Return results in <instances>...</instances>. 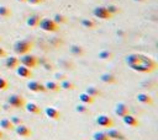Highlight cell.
Returning <instances> with one entry per match:
<instances>
[{"mask_svg":"<svg viewBox=\"0 0 158 140\" xmlns=\"http://www.w3.org/2000/svg\"><path fill=\"white\" fill-rule=\"evenodd\" d=\"M55 79L62 81V80H65V79H67V75H65L64 73H56V74H55Z\"/></svg>","mask_w":158,"mask_h":140,"instance_id":"obj_33","label":"cell"},{"mask_svg":"<svg viewBox=\"0 0 158 140\" xmlns=\"http://www.w3.org/2000/svg\"><path fill=\"white\" fill-rule=\"evenodd\" d=\"M112 57H114V53L110 52V50H101L99 53V58L101 60H110L112 59Z\"/></svg>","mask_w":158,"mask_h":140,"instance_id":"obj_26","label":"cell"},{"mask_svg":"<svg viewBox=\"0 0 158 140\" xmlns=\"http://www.w3.org/2000/svg\"><path fill=\"white\" fill-rule=\"evenodd\" d=\"M81 23H82V26H83V27L89 28V30H93V28H95V27H96V23H95V21L90 20V19H83V20L81 21Z\"/></svg>","mask_w":158,"mask_h":140,"instance_id":"obj_24","label":"cell"},{"mask_svg":"<svg viewBox=\"0 0 158 140\" xmlns=\"http://www.w3.org/2000/svg\"><path fill=\"white\" fill-rule=\"evenodd\" d=\"M0 42H2V36H0Z\"/></svg>","mask_w":158,"mask_h":140,"instance_id":"obj_41","label":"cell"},{"mask_svg":"<svg viewBox=\"0 0 158 140\" xmlns=\"http://www.w3.org/2000/svg\"><path fill=\"white\" fill-rule=\"evenodd\" d=\"M115 114L122 118L124 116L128 114V107H127L125 103H117V105H116V108H115Z\"/></svg>","mask_w":158,"mask_h":140,"instance_id":"obj_11","label":"cell"},{"mask_svg":"<svg viewBox=\"0 0 158 140\" xmlns=\"http://www.w3.org/2000/svg\"><path fill=\"white\" fill-rule=\"evenodd\" d=\"M8 103L14 108H22L25 106V100L20 95H11L8 98Z\"/></svg>","mask_w":158,"mask_h":140,"instance_id":"obj_4","label":"cell"},{"mask_svg":"<svg viewBox=\"0 0 158 140\" xmlns=\"http://www.w3.org/2000/svg\"><path fill=\"white\" fill-rule=\"evenodd\" d=\"M85 92H87L88 95H90L91 97H94V98L101 95V91L99 90L98 87H95V86H88L87 90H85Z\"/></svg>","mask_w":158,"mask_h":140,"instance_id":"obj_23","label":"cell"},{"mask_svg":"<svg viewBox=\"0 0 158 140\" xmlns=\"http://www.w3.org/2000/svg\"><path fill=\"white\" fill-rule=\"evenodd\" d=\"M16 74L20 76V78H24V79H30L32 78V71L30 68L25 67V65H17L16 67Z\"/></svg>","mask_w":158,"mask_h":140,"instance_id":"obj_7","label":"cell"},{"mask_svg":"<svg viewBox=\"0 0 158 140\" xmlns=\"http://www.w3.org/2000/svg\"><path fill=\"white\" fill-rule=\"evenodd\" d=\"M100 80L105 84H115L116 82V76L112 75V74H109V73H105L100 76Z\"/></svg>","mask_w":158,"mask_h":140,"instance_id":"obj_17","label":"cell"},{"mask_svg":"<svg viewBox=\"0 0 158 140\" xmlns=\"http://www.w3.org/2000/svg\"><path fill=\"white\" fill-rule=\"evenodd\" d=\"M17 1H20V3H26V0H17Z\"/></svg>","mask_w":158,"mask_h":140,"instance_id":"obj_39","label":"cell"},{"mask_svg":"<svg viewBox=\"0 0 158 140\" xmlns=\"http://www.w3.org/2000/svg\"><path fill=\"white\" fill-rule=\"evenodd\" d=\"M135 1H137V3H146V0H135Z\"/></svg>","mask_w":158,"mask_h":140,"instance_id":"obj_38","label":"cell"},{"mask_svg":"<svg viewBox=\"0 0 158 140\" xmlns=\"http://www.w3.org/2000/svg\"><path fill=\"white\" fill-rule=\"evenodd\" d=\"M122 121H124V123H125L126 125H128V127H132V128H136V127L138 125V121H137L134 116H131L130 113L122 117Z\"/></svg>","mask_w":158,"mask_h":140,"instance_id":"obj_12","label":"cell"},{"mask_svg":"<svg viewBox=\"0 0 158 140\" xmlns=\"http://www.w3.org/2000/svg\"><path fill=\"white\" fill-rule=\"evenodd\" d=\"M96 123H98L100 127H103V128H110V127L114 125V121H112L110 117L105 116V114H101V116H99V117L96 118Z\"/></svg>","mask_w":158,"mask_h":140,"instance_id":"obj_8","label":"cell"},{"mask_svg":"<svg viewBox=\"0 0 158 140\" xmlns=\"http://www.w3.org/2000/svg\"><path fill=\"white\" fill-rule=\"evenodd\" d=\"M71 53L77 57H82L84 54V49H83V47L78 46V44H73V46H71Z\"/></svg>","mask_w":158,"mask_h":140,"instance_id":"obj_22","label":"cell"},{"mask_svg":"<svg viewBox=\"0 0 158 140\" xmlns=\"http://www.w3.org/2000/svg\"><path fill=\"white\" fill-rule=\"evenodd\" d=\"M116 34H117V36H120V37H124V36H125V32H124L122 30H118V31L116 32Z\"/></svg>","mask_w":158,"mask_h":140,"instance_id":"obj_37","label":"cell"},{"mask_svg":"<svg viewBox=\"0 0 158 140\" xmlns=\"http://www.w3.org/2000/svg\"><path fill=\"white\" fill-rule=\"evenodd\" d=\"M15 132L17 133V135H20V136H24V138H27V136H30L31 135V130H30V128L29 127H26L24 123L22 124H19V125H15Z\"/></svg>","mask_w":158,"mask_h":140,"instance_id":"obj_9","label":"cell"},{"mask_svg":"<svg viewBox=\"0 0 158 140\" xmlns=\"http://www.w3.org/2000/svg\"><path fill=\"white\" fill-rule=\"evenodd\" d=\"M20 64L17 57H8L5 60V67L8 69H16V67Z\"/></svg>","mask_w":158,"mask_h":140,"instance_id":"obj_13","label":"cell"},{"mask_svg":"<svg viewBox=\"0 0 158 140\" xmlns=\"http://www.w3.org/2000/svg\"><path fill=\"white\" fill-rule=\"evenodd\" d=\"M52 20H53L57 25H61V23H65V22H67V17H65L64 15H62V14H56Z\"/></svg>","mask_w":158,"mask_h":140,"instance_id":"obj_28","label":"cell"},{"mask_svg":"<svg viewBox=\"0 0 158 140\" xmlns=\"http://www.w3.org/2000/svg\"><path fill=\"white\" fill-rule=\"evenodd\" d=\"M33 47V43L30 42V41H26V40H22V41H17L15 44H14V52L19 55H24V54H27L31 52V49Z\"/></svg>","mask_w":158,"mask_h":140,"instance_id":"obj_1","label":"cell"},{"mask_svg":"<svg viewBox=\"0 0 158 140\" xmlns=\"http://www.w3.org/2000/svg\"><path fill=\"white\" fill-rule=\"evenodd\" d=\"M4 57H6V52L4 48L0 47V58H4Z\"/></svg>","mask_w":158,"mask_h":140,"instance_id":"obj_36","label":"cell"},{"mask_svg":"<svg viewBox=\"0 0 158 140\" xmlns=\"http://www.w3.org/2000/svg\"><path fill=\"white\" fill-rule=\"evenodd\" d=\"M105 134H106L111 140L112 139H115V140H125L124 134L121 132H118L117 129H109L108 133H105Z\"/></svg>","mask_w":158,"mask_h":140,"instance_id":"obj_14","label":"cell"},{"mask_svg":"<svg viewBox=\"0 0 158 140\" xmlns=\"http://www.w3.org/2000/svg\"><path fill=\"white\" fill-rule=\"evenodd\" d=\"M136 98H137L138 102H141V103H143V105H152V103H153L152 97H151L150 95H147V94H138V95L136 96Z\"/></svg>","mask_w":158,"mask_h":140,"instance_id":"obj_15","label":"cell"},{"mask_svg":"<svg viewBox=\"0 0 158 140\" xmlns=\"http://www.w3.org/2000/svg\"><path fill=\"white\" fill-rule=\"evenodd\" d=\"M40 21H41V17H40L38 15H32V16H30L27 19L26 23H27V26H30V27H38Z\"/></svg>","mask_w":158,"mask_h":140,"instance_id":"obj_19","label":"cell"},{"mask_svg":"<svg viewBox=\"0 0 158 140\" xmlns=\"http://www.w3.org/2000/svg\"><path fill=\"white\" fill-rule=\"evenodd\" d=\"M93 14H94V16L96 19H101V20H109L112 16L110 12L106 10V7H105V6H98V7H95L93 10Z\"/></svg>","mask_w":158,"mask_h":140,"instance_id":"obj_5","label":"cell"},{"mask_svg":"<svg viewBox=\"0 0 158 140\" xmlns=\"http://www.w3.org/2000/svg\"><path fill=\"white\" fill-rule=\"evenodd\" d=\"M106 10L110 12L111 15H115V14H117V12L120 11V9H118L116 5H108V6H106Z\"/></svg>","mask_w":158,"mask_h":140,"instance_id":"obj_30","label":"cell"},{"mask_svg":"<svg viewBox=\"0 0 158 140\" xmlns=\"http://www.w3.org/2000/svg\"><path fill=\"white\" fill-rule=\"evenodd\" d=\"M93 140H94V139H93Z\"/></svg>","mask_w":158,"mask_h":140,"instance_id":"obj_43","label":"cell"},{"mask_svg":"<svg viewBox=\"0 0 158 140\" xmlns=\"http://www.w3.org/2000/svg\"><path fill=\"white\" fill-rule=\"evenodd\" d=\"M19 61H20L21 65H25V67H27V68H30V69L35 68V67L38 64L37 57H35V55H32V54H30V53L21 55V58H19Z\"/></svg>","mask_w":158,"mask_h":140,"instance_id":"obj_3","label":"cell"},{"mask_svg":"<svg viewBox=\"0 0 158 140\" xmlns=\"http://www.w3.org/2000/svg\"><path fill=\"white\" fill-rule=\"evenodd\" d=\"M26 3H29L31 5H38V4H42L43 0H26Z\"/></svg>","mask_w":158,"mask_h":140,"instance_id":"obj_35","label":"cell"},{"mask_svg":"<svg viewBox=\"0 0 158 140\" xmlns=\"http://www.w3.org/2000/svg\"><path fill=\"white\" fill-rule=\"evenodd\" d=\"M45 113H46V116H47L48 118H51V119L58 121V119L61 118V113H59V111H57V109L53 108V107H47V108L45 109Z\"/></svg>","mask_w":158,"mask_h":140,"instance_id":"obj_10","label":"cell"},{"mask_svg":"<svg viewBox=\"0 0 158 140\" xmlns=\"http://www.w3.org/2000/svg\"><path fill=\"white\" fill-rule=\"evenodd\" d=\"M9 16H11V10L5 5H0V17H9Z\"/></svg>","mask_w":158,"mask_h":140,"instance_id":"obj_27","label":"cell"},{"mask_svg":"<svg viewBox=\"0 0 158 140\" xmlns=\"http://www.w3.org/2000/svg\"><path fill=\"white\" fill-rule=\"evenodd\" d=\"M0 109H2V107H0Z\"/></svg>","mask_w":158,"mask_h":140,"instance_id":"obj_42","label":"cell"},{"mask_svg":"<svg viewBox=\"0 0 158 140\" xmlns=\"http://www.w3.org/2000/svg\"><path fill=\"white\" fill-rule=\"evenodd\" d=\"M38 26L45 32H57L59 30V25H57L53 20H51V19H41Z\"/></svg>","mask_w":158,"mask_h":140,"instance_id":"obj_2","label":"cell"},{"mask_svg":"<svg viewBox=\"0 0 158 140\" xmlns=\"http://www.w3.org/2000/svg\"><path fill=\"white\" fill-rule=\"evenodd\" d=\"M45 87H46L47 91H52V92H58L61 90L59 84L56 82V81H47L45 84Z\"/></svg>","mask_w":158,"mask_h":140,"instance_id":"obj_16","label":"cell"},{"mask_svg":"<svg viewBox=\"0 0 158 140\" xmlns=\"http://www.w3.org/2000/svg\"><path fill=\"white\" fill-rule=\"evenodd\" d=\"M93 139L94 140H111L105 133H94Z\"/></svg>","mask_w":158,"mask_h":140,"instance_id":"obj_29","label":"cell"},{"mask_svg":"<svg viewBox=\"0 0 158 140\" xmlns=\"http://www.w3.org/2000/svg\"><path fill=\"white\" fill-rule=\"evenodd\" d=\"M75 111L79 112V113H88V107L84 103H82V105H78L75 107Z\"/></svg>","mask_w":158,"mask_h":140,"instance_id":"obj_31","label":"cell"},{"mask_svg":"<svg viewBox=\"0 0 158 140\" xmlns=\"http://www.w3.org/2000/svg\"><path fill=\"white\" fill-rule=\"evenodd\" d=\"M27 88L32 92H46V87L43 84L38 82V81H35V80H31L27 82Z\"/></svg>","mask_w":158,"mask_h":140,"instance_id":"obj_6","label":"cell"},{"mask_svg":"<svg viewBox=\"0 0 158 140\" xmlns=\"http://www.w3.org/2000/svg\"><path fill=\"white\" fill-rule=\"evenodd\" d=\"M79 100H81V102L84 103V105H91L94 103V97H91L90 95H88L87 92H83L79 95Z\"/></svg>","mask_w":158,"mask_h":140,"instance_id":"obj_20","label":"cell"},{"mask_svg":"<svg viewBox=\"0 0 158 140\" xmlns=\"http://www.w3.org/2000/svg\"><path fill=\"white\" fill-rule=\"evenodd\" d=\"M59 86H61V88H63V90H67V91H72V90H74V88H75V85L72 81L67 80V79L62 80L61 84H59Z\"/></svg>","mask_w":158,"mask_h":140,"instance_id":"obj_21","label":"cell"},{"mask_svg":"<svg viewBox=\"0 0 158 140\" xmlns=\"http://www.w3.org/2000/svg\"><path fill=\"white\" fill-rule=\"evenodd\" d=\"M8 87H9V82L4 78H0V90L4 91V90H6Z\"/></svg>","mask_w":158,"mask_h":140,"instance_id":"obj_32","label":"cell"},{"mask_svg":"<svg viewBox=\"0 0 158 140\" xmlns=\"http://www.w3.org/2000/svg\"><path fill=\"white\" fill-rule=\"evenodd\" d=\"M2 138H3V132L0 130V139H2Z\"/></svg>","mask_w":158,"mask_h":140,"instance_id":"obj_40","label":"cell"},{"mask_svg":"<svg viewBox=\"0 0 158 140\" xmlns=\"http://www.w3.org/2000/svg\"><path fill=\"white\" fill-rule=\"evenodd\" d=\"M0 127L6 130H14V128H15V125L11 123L10 119H2L0 121Z\"/></svg>","mask_w":158,"mask_h":140,"instance_id":"obj_25","label":"cell"},{"mask_svg":"<svg viewBox=\"0 0 158 140\" xmlns=\"http://www.w3.org/2000/svg\"><path fill=\"white\" fill-rule=\"evenodd\" d=\"M11 123L14 125H19V124H22V119L19 118V117H12L11 118Z\"/></svg>","mask_w":158,"mask_h":140,"instance_id":"obj_34","label":"cell"},{"mask_svg":"<svg viewBox=\"0 0 158 140\" xmlns=\"http://www.w3.org/2000/svg\"><path fill=\"white\" fill-rule=\"evenodd\" d=\"M24 107L26 108V111H27L29 113H32V114H40V112H41L40 107H38L36 103H32V102H30V103H25Z\"/></svg>","mask_w":158,"mask_h":140,"instance_id":"obj_18","label":"cell"}]
</instances>
